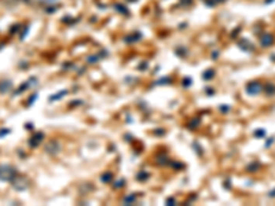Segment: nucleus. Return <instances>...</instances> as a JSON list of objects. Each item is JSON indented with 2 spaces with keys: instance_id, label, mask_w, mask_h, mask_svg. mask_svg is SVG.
I'll return each mask as SVG.
<instances>
[{
  "instance_id": "2",
  "label": "nucleus",
  "mask_w": 275,
  "mask_h": 206,
  "mask_svg": "<svg viewBox=\"0 0 275 206\" xmlns=\"http://www.w3.org/2000/svg\"><path fill=\"white\" fill-rule=\"evenodd\" d=\"M271 195H275V191H274V192H272V194H271Z\"/></svg>"
},
{
  "instance_id": "1",
  "label": "nucleus",
  "mask_w": 275,
  "mask_h": 206,
  "mask_svg": "<svg viewBox=\"0 0 275 206\" xmlns=\"http://www.w3.org/2000/svg\"><path fill=\"white\" fill-rule=\"evenodd\" d=\"M248 91H249L250 93H256L260 91V84L259 82H253V84H250L249 87H248Z\"/></svg>"
}]
</instances>
